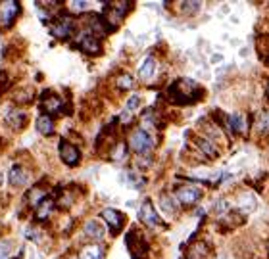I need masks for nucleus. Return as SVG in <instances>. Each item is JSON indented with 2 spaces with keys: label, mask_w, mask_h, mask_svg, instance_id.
<instances>
[{
  "label": "nucleus",
  "mask_w": 269,
  "mask_h": 259,
  "mask_svg": "<svg viewBox=\"0 0 269 259\" xmlns=\"http://www.w3.org/2000/svg\"><path fill=\"white\" fill-rule=\"evenodd\" d=\"M166 96L175 106H188L204 98V88L188 77H179L168 86Z\"/></svg>",
  "instance_id": "f257e3e1"
},
{
  "label": "nucleus",
  "mask_w": 269,
  "mask_h": 259,
  "mask_svg": "<svg viewBox=\"0 0 269 259\" xmlns=\"http://www.w3.org/2000/svg\"><path fill=\"white\" fill-rule=\"evenodd\" d=\"M133 8V4L131 2H114V4H106L104 6V21L108 25V29L114 31V29H118L120 23L123 21V17L127 15V12Z\"/></svg>",
  "instance_id": "f03ea898"
},
{
  "label": "nucleus",
  "mask_w": 269,
  "mask_h": 259,
  "mask_svg": "<svg viewBox=\"0 0 269 259\" xmlns=\"http://www.w3.org/2000/svg\"><path fill=\"white\" fill-rule=\"evenodd\" d=\"M154 144H156L154 136L150 135L144 127H136L129 136V148L136 152L138 156H146L148 152L154 148Z\"/></svg>",
  "instance_id": "7ed1b4c3"
},
{
  "label": "nucleus",
  "mask_w": 269,
  "mask_h": 259,
  "mask_svg": "<svg viewBox=\"0 0 269 259\" xmlns=\"http://www.w3.org/2000/svg\"><path fill=\"white\" fill-rule=\"evenodd\" d=\"M20 10H22V6L18 2H12V0L0 2V31L10 29L16 23V19L20 15Z\"/></svg>",
  "instance_id": "20e7f679"
},
{
  "label": "nucleus",
  "mask_w": 269,
  "mask_h": 259,
  "mask_svg": "<svg viewBox=\"0 0 269 259\" xmlns=\"http://www.w3.org/2000/svg\"><path fill=\"white\" fill-rule=\"evenodd\" d=\"M202 196H204L202 188L192 186V185H181V186H177V190H175L177 202L183 204V206H194V204H198V200Z\"/></svg>",
  "instance_id": "39448f33"
},
{
  "label": "nucleus",
  "mask_w": 269,
  "mask_h": 259,
  "mask_svg": "<svg viewBox=\"0 0 269 259\" xmlns=\"http://www.w3.org/2000/svg\"><path fill=\"white\" fill-rule=\"evenodd\" d=\"M50 31H52V35L58 38H70L72 37V33L75 31V21L72 15H58V19L56 21H52L50 25Z\"/></svg>",
  "instance_id": "423d86ee"
},
{
  "label": "nucleus",
  "mask_w": 269,
  "mask_h": 259,
  "mask_svg": "<svg viewBox=\"0 0 269 259\" xmlns=\"http://www.w3.org/2000/svg\"><path fill=\"white\" fill-rule=\"evenodd\" d=\"M58 152H60V160L70 165V167H75L81 163V150L77 148L75 144L68 142V140H60L58 144Z\"/></svg>",
  "instance_id": "0eeeda50"
},
{
  "label": "nucleus",
  "mask_w": 269,
  "mask_h": 259,
  "mask_svg": "<svg viewBox=\"0 0 269 259\" xmlns=\"http://www.w3.org/2000/svg\"><path fill=\"white\" fill-rule=\"evenodd\" d=\"M40 108L44 110L46 115H56V113H62L64 110V102H62L60 96H56L52 90H44L40 94Z\"/></svg>",
  "instance_id": "6e6552de"
},
{
  "label": "nucleus",
  "mask_w": 269,
  "mask_h": 259,
  "mask_svg": "<svg viewBox=\"0 0 269 259\" xmlns=\"http://www.w3.org/2000/svg\"><path fill=\"white\" fill-rule=\"evenodd\" d=\"M102 217H104V221L108 223L112 235H120L123 231V227H125V215H123L122 211L108 208V210L102 211Z\"/></svg>",
  "instance_id": "1a4fd4ad"
},
{
  "label": "nucleus",
  "mask_w": 269,
  "mask_h": 259,
  "mask_svg": "<svg viewBox=\"0 0 269 259\" xmlns=\"http://www.w3.org/2000/svg\"><path fill=\"white\" fill-rule=\"evenodd\" d=\"M138 217H140L142 223H146L148 227H158V225H162V219H160L158 211H156L154 204H152L150 200H144V202H142V206H140V210H138Z\"/></svg>",
  "instance_id": "9d476101"
},
{
  "label": "nucleus",
  "mask_w": 269,
  "mask_h": 259,
  "mask_svg": "<svg viewBox=\"0 0 269 259\" xmlns=\"http://www.w3.org/2000/svg\"><path fill=\"white\" fill-rule=\"evenodd\" d=\"M125 242H127V246H129V252H131L133 259H142V258H144L146 244L140 240V235H138L136 231L127 233V236H125Z\"/></svg>",
  "instance_id": "9b49d317"
},
{
  "label": "nucleus",
  "mask_w": 269,
  "mask_h": 259,
  "mask_svg": "<svg viewBox=\"0 0 269 259\" xmlns=\"http://www.w3.org/2000/svg\"><path fill=\"white\" fill-rule=\"evenodd\" d=\"M229 131L231 136H246L248 135V123H246V115L240 111H232L229 113Z\"/></svg>",
  "instance_id": "f8f14e48"
},
{
  "label": "nucleus",
  "mask_w": 269,
  "mask_h": 259,
  "mask_svg": "<svg viewBox=\"0 0 269 259\" xmlns=\"http://www.w3.org/2000/svg\"><path fill=\"white\" fill-rule=\"evenodd\" d=\"M79 48L83 50L85 54H90V56H100L102 54V42L94 35L83 33L81 38H79Z\"/></svg>",
  "instance_id": "ddd939ff"
},
{
  "label": "nucleus",
  "mask_w": 269,
  "mask_h": 259,
  "mask_svg": "<svg viewBox=\"0 0 269 259\" xmlns=\"http://www.w3.org/2000/svg\"><path fill=\"white\" fill-rule=\"evenodd\" d=\"M194 144L198 152L202 154V156H206L208 160H216V158H220V150H218V144L216 142H212L208 136H196L194 138Z\"/></svg>",
  "instance_id": "4468645a"
},
{
  "label": "nucleus",
  "mask_w": 269,
  "mask_h": 259,
  "mask_svg": "<svg viewBox=\"0 0 269 259\" xmlns=\"http://www.w3.org/2000/svg\"><path fill=\"white\" fill-rule=\"evenodd\" d=\"M54 206H56V200L52 196H44L35 208V219L37 221H46L52 210H54Z\"/></svg>",
  "instance_id": "2eb2a0df"
},
{
  "label": "nucleus",
  "mask_w": 269,
  "mask_h": 259,
  "mask_svg": "<svg viewBox=\"0 0 269 259\" xmlns=\"http://www.w3.org/2000/svg\"><path fill=\"white\" fill-rule=\"evenodd\" d=\"M6 123L10 125L12 129H24L25 125H27V113L24 110H18V108H14L6 113Z\"/></svg>",
  "instance_id": "dca6fc26"
},
{
  "label": "nucleus",
  "mask_w": 269,
  "mask_h": 259,
  "mask_svg": "<svg viewBox=\"0 0 269 259\" xmlns=\"http://www.w3.org/2000/svg\"><path fill=\"white\" fill-rule=\"evenodd\" d=\"M83 233H85L90 240H102L104 235H106V229L100 225V221L96 219H90V221L85 223V229H83Z\"/></svg>",
  "instance_id": "f3484780"
},
{
  "label": "nucleus",
  "mask_w": 269,
  "mask_h": 259,
  "mask_svg": "<svg viewBox=\"0 0 269 259\" xmlns=\"http://www.w3.org/2000/svg\"><path fill=\"white\" fill-rule=\"evenodd\" d=\"M210 252V246L208 242H204V240H198L196 244L186 250V259H204L208 256Z\"/></svg>",
  "instance_id": "a211bd4d"
},
{
  "label": "nucleus",
  "mask_w": 269,
  "mask_h": 259,
  "mask_svg": "<svg viewBox=\"0 0 269 259\" xmlns=\"http://www.w3.org/2000/svg\"><path fill=\"white\" fill-rule=\"evenodd\" d=\"M156 67H158V60L154 56H148L146 60L140 63V67H138V77L142 81H146V79H150L152 75L156 73Z\"/></svg>",
  "instance_id": "6ab92c4d"
},
{
  "label": "nucleus",
  "mask_w": 269,
  "mask_h": 259,
  "mask_svg": "<svg viewBox=\"0 0 269 259\" xmlns=\"http://www.w3.org/2000/svg\"><path fill=\"white\" fill-rule=\"evenodd\" d=\"M160 206H162V210L166 211V213H177V208H179V202H177V198L175 194H170V192H164L162 196H160Z\"/></svg>",
  "instance_id": "aec40b11"
},
{
  "label": "nucleus",
  "mask_w": 269,
  "mask_h": 259,
  "mask_svg": "<svg viewBox=\"0 0 269 259\" xmlns=\"http://www.w3.org/2000/svg\"><path fill=\"white\" fill-rule=\"evenodd\" d=\"M236 206L242 213H250L256 210V198L252 196L250 192H242L240 196L236 198Z\"/></svg>",
  "instance_id": "412c9836"
},
{
  "label": "nucleus",
  "mask_w": 269,
  "mask_h": 259,
  "mask_svg": "<svg viewBox=\"0 0 269 259\" xmlns=\"http://www.w3.org/2000/svg\"><path fill=\"white\" fill-rule=\"evenodd\" d=\"M35 127H37V131L40 135H44V136L54 135V119H52L50 115H46V113H42V115L38 117Z\"/></svg>",
  "instance_id": "4be33fe9"
},
{
  "label": "nucleus",
  "mask_w": 269,
  "mask_h": 259,
  "mask_svg": "<svg viewBox=\"0 0 269 259\" xmlns=\"http://www.w3.org/2000/svg\"><path fill=\"white\" fill-rule=\"evenodd\" d=\"M256 131L260 136H269V111L268 110H262L260 113H258L256 117Z\"/></svg>",
  "instance_id": "5701e85b"
},
{
  "label": "nucleus",
  "mask_w": 269,
  "mask_h": 259,
  "mask_svg": "<svg viewBox=\"0 0 269 259\" xmlns=\"http://www.w3.org/2000/svg\"><path fill=\"white\" fill-rule=\"evenodd\" d=\"M8 181L12 186H22L27 183V173L24 171L22 165H14L10 169V175H8Z\"/></svg>",
  "instance_id": "b1692460"
},
{
  "label": "nucleus",
  "mask_w": 269,
  "mask_h": 259,
  "mask_svg": "<svg viewBox=\"0 0 269 259\" xmlns=\"http://www.w3.org/2000/svg\"><path fill=\"white\" fill-rule=\"evenodd\" d=\"M35 98V88L33 86H24V88H18L14 92V102L18 104H29Z\"/></svg>",
  "instance_id": "393cba45"
},
{
  "label": "nucleus",
  "mask_w": 269,
  "mask_h": 259,
  "mask_svg": "<svg viewBox=\"0 0 269 259\" xmlns=\"http://www.w3.org/2000/svg\"><path fill=\"white\" fill-rule=\"evenodd\" d=\"M79 259H104V250L96 244L85 246L79 254Z\"/></svg>",
  "instance_id": "a878e982"
},
{
  "label": "nucleus",
  "mask_w": 269,
  "mask_h": 259,
  "mask_svg": "<svg viewBox=\"0 0 269 259\" xmlns=\"http://www.w3.org/2000/svg\"><path fill=\"white\" fill-rule=\"evenodd\" d=\"M116 85H118L120 90H131L134 85V81L129 73H120L118 77H116Z\"/></svg>",
  "instance_id": "bb28decb"
},
{
  "label": "nucleus",
  "mask_w": 269,
  "mask_h": 259,
  "mask_svg": "<svg viewBox=\"0 0 269 259\" xmlns=\"http://www.w3.org/2000/svg\"><path fill=\"white\" fill-rule=\"evenodd\" d=\"M127 150H129V146L123 142V140H120L114 148H112V152H110V156L114 158V160H123L125 156H127Z\"/></svg>",
  "instance_id": "cd10ccee"
},
{
  "label": "nucleus",
  "mask_w": 269,
  "mask_h": 259,
  "mask_svg": "<svg viewBox=\"0 0 269 259\" xmlns=\"http://www.w3.org/2000/svg\"><path fill=\"white\" fill-rule=\"evenodd\" d=\"M140 96L138 94H131L129 98H127V102H125V110H129L131 113L133 111H136V110H140Z\"/></svg>",
  "instance_id": "c85d7f7f"
},
{
  "label": "nucleus",
  "mask_w": 269,
  "mask_h": 259,
  "mask_svg": "<svg viewBox=\"0 0 269 259\" xmlns=\"http://www.w3.org/2000/svg\"><path fill=\"white\" fill-rule=\"evenodd\" d=\"M70 10L75 13L85 12V10H88V2H85V0H72L70 2Z\"/></svg>",
  "instance_id": "c756f323"
},
{
  "label": "nucleus",
  "mask_w": 269,
  "mask_h": 259,
  "mask_svg": "<svg viewBox=\"0 0 269 259\" xmlns=\"http://www.w3.org/2000/svg\"><path fill=\"white\" fill-rule=\"evenodd\" d=\"M181 10H183V13H186V15L196 13L200 10V2H183V4H181Z\"/></svg>",
  "instance_id": "7c9ffc66"
},
{
  "label": "nucleus",
  "mask_w": 269,
  "mask_h": 259,
  "mask_svg": "<svg viewBox=\"0 0 269 259\" xmlns=\"http://www.w3.org/2000/svg\"><path fill=\"white\" fill-rule=\"evenodd\" d=\"M10 252H12V244L8 240H2L0 242V259H6L10 256Z\"/></svg>",
  "instance_id": "2f4dec72"
},
{
  "label": "nucleus",
  "mask_w": 269,
  "mask_h": 259,
  "mask_svg": "<svg viewBox=\"0 0 269 259\" xmlns=\"http://www.w3.org/2000/svg\"><path fill=\"white\" fill-rule=\"evenodd\" d=\"M214 210L216 213H225V211H229V202L227 200H216V204H214Z\"/></svg>",
  "instance_id": "473e14b6"
},
{
  "label": "nucleus",
  "mask_w": 269,
  "mask_h": 259,
  "mask_svg": "<svg viewBox=\"0 0 269 259\" xmlns=\"http://www.w3.org/2000/svg\"><path fill=\"white\" fill-rule=\"evenodd\" d=\"M6 86H8V75L0 69V94L6 90Z\"/></svg>",
  "instance_id": "72a5a7b5"
},
{
  "label": "nucleus",
  "mask_w": 269,
  "mask_h": 259,
  "mask_svg": "<svg viewBox=\"0 0 269 259\" xmlns=\"http://www.w3.org/2000/svg\"><path fill=\"white\" fill-rule=\"evenodd\" d=\"M266 94H268V100H269V81H268V88H266Z\"/></svg>",
  "instance_id": "f704fd0d"
},
{
  "label": "nucleus",
  "mask_w": 269,
  "mask_h": 259,
  "mask_svg": "<svg viewBox=\"0 0 269 259\" xmlns=\"http://www.w3.org/2000/svg\"><path fill=\"white\" fill-rule=\"evenodd\" d=\"M2 181H4V177H2V171H0V186H2Z\"/></svg>",
  "instance_id": "c9c22d12"
},
{
  "label": "nucleus",
  "mask_w": 269,
  "mask_h": 259,
  "mask_svg": "<svg viewBox=\"0 0 269 259\" xmlns=\"http://www.w3.org/2000/svg\"><path fill=\"white\" fill-rule=\"evenodd\" d=\"M266 60H268V65H269V56H268V58H266Z\"/></svg>",
  "instance_id": "e433bc0d"
},
{
  "label": "nucleus",
  "mask_w": 269,
  "mask_h": 259,
  "mask_svg": "<svg viewBox=\"0 0 269 259\" xmlns=\"http://www.w3.org/2000/svg\"><path fill=\"white\" fill-rule=\"evenodd\" d=\"M268 248H269V246H268Z\"/></svg>",
  "instance_id": "4c0bfd02"
}]
</instances>
